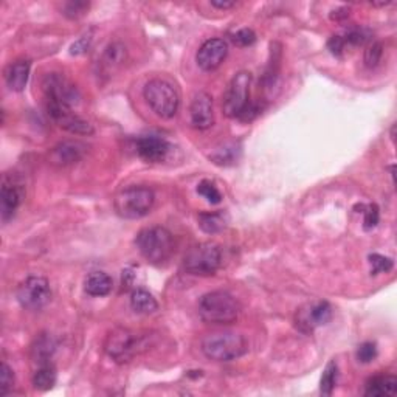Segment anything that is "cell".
<instances>
[{"label": "cell", "instance_id": "cell-5", "mask_svg": "<svg viewBox=\"0 0 397 397\" xmlns=\"http://www.w3.org/2000/svg\"><path fill=\"white\" fill-rule=\"evenodd\" d=\"M143 95L146 103L157 117L169 120L175 117V114L179 112L180 95L174 87V84H171L167 79H149L143 89Z\"/></svg>", "mask_w": 397, "mask_h": 397}, {"label": "cell", "instance_id": "cell-31", "mask_svg": "<svg viewBox=\"0 0 397 397\" xmlns=\"http://www.w3.org/2000/svg\"><path fill=\"white\" fill-rule=\"evenodd\" d=\"M383 56V45L380 42H371V44L366 47L365 50V64L369 69H374L378 64H380Z\"/></svg>", "mask_w": 397, "mask_h": 397}, {"label": "cell", "instance_id": "cell-4", "mask_svg": "<svg viewBox=\"0 0 397 397\" xmlns=\"http://www.w3.org/2000/svg\"><path fill=\"white\" fill-rule=\"evenodd\" d=\"M143 258L154 266H162L174 253V237L164 227H149L140 231L136 239Z\"/></svg>", "mask_w": 397, "mask_h": 397}, {"label": "cell", "instance_id": "cell-22", "mask_svg": "<svg viewBox=\"0 0 397 397\" xmlns=\"http://www.w3.org/2000/svg\"><path fill=\"white\" fill-rule=\"evenodd\" d=\"M112 278L105 272H94L85 278L84 290L90 297H106L112 290Z\"/></svg>", "mask_w": 397, "mask_h": 397}, {"label": "cell", "instance_id": "cell-3", "mask_svg": "<svg viewBox=\"0 0 397 397\" xmlns=\"http://www.w3.org/2000/svg\"><path fill=\"white\" fill-rule=\"evenodd\" d=\"M239 303L228 292H210L199 301L200 319L213 325H231L239 319Z\"/></svg>", "mask_w": 397, "mask_h": 397}, {"label": "cell", "instance_id": "cell-6", "mask_svg": "<svg viewBox=\"0 0 397 397\" xmlns=\"http://www.w3.org/2000/svg\"><path fill=\"white\" fill-rule=\"evenodd\" d=\"M155 202V194L143 185L127 186L117 194L114 206L117 215L123 219H140L148 215Z\"/></svg>", "mask_w": 397, "mask_h": 397}, {"label": "cell", "instance_id": "cell-30", "mask_svg": "<svg viewBox=\"0 0 397 397\" xmlns=\"http://www.w3.org/2000/svg\"><path fill=\"white\" fill-rule=\"evenodd\" d=\"M346 47L363 45L371 39V33L366 28H351L350 32L343 34Z\"/></svg>", "mask_w": 397, "mask_h": 397}, {"label": "cell", "instance_id": "cell-23", "mask_svg": "<svg viewBox=\"0 0 397 397\" xmlns=\"http://www.w3.org/2000/svg\"><path fill=\"white\" fill-rule=\"evenodd\" d=\"M199 227L208 235H216L227 227V216L222 211L215 213H200L197 217Z\"/></svg>", "mask_w": 397, "mask_h": 397}, {"label": "cell", "instance_id": "cell-14", "mask_svg": "<svg viewBox=\"0 0 397 397\" xmlns=\"http://www.w3.org/2000/svg\"><path fill=\"white\" fill-rule=\"evenodd\" d=\"M189 117L193 127L205 131L215 123V112H213V98L206 92H197L194 95L191 106H189Z\"/></svg>", "mask_w": 397, "mask_h": 397}, {"label": "cell", "instance_id": "cell-37", "mask_svg": "<svg viewBox=\"0 0 397 397\" xmlns=\"http://www.w3.org/2000/svg\"><path fill=\"white\" fill-rule=\"evenodd\" d=\"M328 48L334 56H337V58L343 56V53L346 52V44H345L343 36H340V34L332 36V38L328 41Z\"/></svg>", "mask_w": 397, "mask_h": 397}, {"label": "cell", "instance_id": "cell-36", "mask_svg": "<svg viewBox=\"0 0 397 397\" xmlns=\"http://www.w3.org/2000/svg\"><path fill=\"white\" fill-rule=\"evenodd\" d=\"M233 42L236 45H239V47H248V45H252L255 44V41H256V34L253 30H250V28H242L239 30V32H236L233 34Z\"/></svg>", "mask_w": 397, "mask_h": 397}, {"label": "cell", "instance_id": "cell-35", "mask_svg": "<svg viewBox=\"0 0 397 397\" xmlns=\"http://www.w3.org/2000/svg\"><path fill=\"white\" fill-rule=\"evenodd\" d=\"M213 160H215L217 164H230V163H235L236 162V148L235 146H225L224 149H219L216 151L215 154H213Z\"/></svg>", "mask_w": 397, "mask_h": 397}, {"label": "cell", "instance_id": "cell-29", "mask_svg": "<svg viewBox=\"0 0 397 397\" xmlns=\"http://www.w3.org/2000/svg\"><path fill=\"white\" fill-rule=\"evenodd\" d=\"M197 193L208 200L210 204L216 205V204H221L222 202V194L219 189L215 186V183L210 182V180H202L197 185Z\"/></svg>", "mask_w": 397, "mask_h": 397}, {"label": "cell", "instance_id": "cell-17", "mask_svg": "<svg viewBox=\"0 0 397 397\" xmlns=\"http://www.w3.org/2000/svg\"><path fill=\"white\" fill-rule=\"evenodd\" d=\"M22 188L16 185L13 179L5 177L2 193H0V213H2V221L8 222L11 217L14 216L16 210L19 208L22 202Z\"/></svg>", "mask_w": 397, "mask_h": 397}, {"label": "cell", "instance_id": "cell-12", "mask_svg": "<svg viewBox=\"0 0 397 397\" xmlns=\"http://www.w3.org/2000/svg\"><path fill=\"white\" fill-rule=\"evenodd\" d=\"M47 112L61 129L76 133V136H92L94 133V126L87 120L81 118L73 112V109L69 106L58 105V103H47Z\"/></svg>", "mask_w": 397, "mask_h": 397}, {"label": "cell", "instance_id": "cell-20", "mask_svg": "<svg viewBox=\"0 0 397 397\" xmlns=\"http://www.w3.org/2000/svg\"><path fill=\"white\" fill-rule=\"evenodd\" d=\"M397 393V378L389 374H378L371 377L365 383V396L366 397H383V396H396Z\"/></svg>", "mask_w": 397, "mask_h": 397}, {"label": "cell", "instance_id": "cell-1", "mask_svg": "<svg viewBox=\"0 0 397 397\" xmlns=\"http://www.w3.org/2000/svg\"><path fill=\"white\" fill-rule=\"evenodd\" d=\"M149 332H136L132 329L117 328L107 335L105 350L107 356L117 363H129L140 354L148 351L152 345Z\"/></svg>", "mask_w": 397, "mask_h": 397}, {"label": "cell", "instance_id": "cell-10", "mask_svg": "<svg viewBox=\"0 0 397 397\" xmlns=\"http://www.w3.org/2000/svg\"><path fill=\"white\" fill-rule=\"evenodd\" d=\"M42 90H44L47 103H58V105L69 106L72 109L81 100L76 85L72 84L61 73H48L42 83Z\"/></svg>", "mask_w": 397, "mask_h": 397}, {"label": "cell", "instance_id": "cell-7", "mask_svg": "<svg viewBox=\"0 0 397 397\" xmlns=\"http://www.w3.org/2000/svg\"><path fill=\"white\" fill-rule=\"evenodd\" d=\"M222 264V252L213 242H204L193 247L183 259V268L195 277H211Z\"/></svg>", "mask_w": 397, "mask_h": 397}, {"label": "cell", "instance_id": "cell-40", "mask_svg": "<svg viewBox=\"0 0 397 397\" xmlns=\"http://www.w3.org/2000/svg\"><path fill=\"white\" fill-rule=\"evenodd\" d=\"M331 17L334 21H343V19H347L350 17V8H339L337 11H332V14Z\"/></svg>", "mask_w": 397, "mask_h": 397}, {"label": "cell", "instance_id": "cell-39", "mask_svg": "<svg viewBox=\"0 0 397 397\" xmlns=\"http://www.w3.org/2000/svg\"><path fill=\"white\" fill-rule=\"evenodd\" d=\"M211 7H215L217 10H230L236 7V2H222V0H211Z\"/></svg>", "mask_w": 397, "mask_h": 397}, {"label": "cell", "instance_id": "cell-32", "mask_svg": "<svg viewBox=\"0 0 397 397\" xmlns=\"http://www.w3.org/2000/svg\"><path fill=\"white\" fill-rule=\"evenodd\" d=\"M14 387V372L7 363L0 366V394L7 396Z\"/></svg>", "mask_w": 397, "mask_h": 397}, {"label": "cell", "instance_id": "cell-33", "mask_svg": "<svg viewBox=\"0 0 397 397\" xmlns=\"http://www.w3.org/2000/svg\"><path fill=\"white\" fill-rule=\"evenodd\" d=\"M89 7H90L89 2H67L63 7V11H64L63 14L69 17V19H78V17H81L87 13Z\"/></svg>", "mask_w": 397, "mask_h": 397}, {"label": "cell", "instance_id": "cell-25", "mask_svg": "<svg viewBox=\"0 0 397 397\" xmlns=\"http://www.w3.org/2000/svg\"><path fill=\"white\" fill-rule=\"evenodd\" d=\"M56 378V368L50 362L42 363L33 374V387L39 391H48L54 387Z\"/></svg>", "mask_w": 397, "mask_h": 397}, {"label": "cell", "instance_id": "cell-19", "mask_svg": "<svg viewBox=\"0 0 397 397\" xmlns=\"http://www.w3.org/2000/svg\"><path fill=\"white\" fill-rule=\"evenodd\" d=\"M30 69H32V63L28 59H19L10 64L7 72H5V81H7L8 87L14 92H22L25 89Z\"/></svg>", "mask_w": 397, "mask_h": 397}, {"label": "cell", "instance_id": "cell-24", "mask_svg": "<svg viewBox=\"0 0 397 397\" xmlns=\"http://www.w3.org/2000/svg\"><path fill=\"white\" fill-rule=\"evenodd\" d=\"M131 308L137 314H152L158 309V303L148 290L137 289L131 295Z\"/></svg>", "mask_w": 397, "mask_h": 397}, {"label": "cell", "instance_id": "cell-27", "mask_svg": "<svg viewBox=\"0 0 397 397\" xmlns=\"http://www.w3.org/2000/svg\"><path fill=\"white\" fill-rule=\"evenodd\" d=\"M356 210H360L357 213H362L363 215V228L365 230H372L377 227L378 219H380V211H378V206L376 204H360L356 205Z\"/></svg>", "mask_w": 397, "mask_h": 397}, {"label": "cell", "instance_id": "cell-13", "mask_svg": "<svg viewBox=\"0 0 397 397\" xmlns=\"http://www.w3.org/2000/svg\"><path fill=\"white\" fill-rule=\"evenodd\" d=\"M228 54V44L224 39H208L205 41L195 54L197 65L204 72H213L225 61Z\"/></svg>", "mask_w": 397, "mask_h": 397}, {"label": "cell", "instance_id": "cell-11", "mask_svg": "<svg viewBox=\"0 0 397 397\" xmlns=\"http://www.w3.org/2000/svg\"><path fill=\"white\" fill-rule=\"evenodd\" d=\"M332 319V306L328 301L306 303L297 310L295 326L303 334H312L316 328L328 325Z\"/></svg>", "mask_w": 397, "mask_h": 397}, {"label": "cell", "instance_id": "cell-42", "mask_svg": "<svg viewBox=\"0 0 397 397\" xmlns=\"http://www.w3.org/2000/svg\"><path fill=\"white\" fill-rule=\"evenodd\" d=\"M372 7H387V5H391V0H387V2H371Z\"/></svg>", "mask_w": 397, "mask_h": 397}, {"label": "cell", "instance_id": "cell-21", "mask_svg": "<svg viewBox=\"0 0 397 397\" xmlns=\"http://www.w3.org/2000/svg\"><path fill=\"white\" fill-rule=\"evenodd\" d=\"M56 351V341L48 334H41L32 345V358L34 363H48Z\"/></svg>", "mask_w": 397, "mask_h": 397}, {"label": "cell", "instance_id": "cell-38", "mask_svg": "<svg viewBox=\"0 0 397 397\" xmlns=\"http://www.w3.org/2000/svg\"><path fill=\"white\" fill-rule=\"evenodd\" d=\"M92 41H94V38H92L90 34L83 36V38H79V39L75 42V44H73V45L70 47V53H72V54H83V53H85V52H87L89 48H90Z\"/></svg>", "mask_w": 397, "mask_h": 397}, {"label": "cell", "instance_id": "cell-8", "mask_svg": "<svg viewBox=\"0 0 397 397\" xmlns=\"http://www.w3.org/2000/svg\"><path fill=\"white\" fill-rule=\"evenodd\" d=\"M250 84H252L250 72H239L231 79L222 101L224 114L227 117L239 118L246 111V107L250 105Z\"/></svg>", "mask_w": 397, "mask_h": 397}, {"label": "cell", "instance_id": "cell-41", "mask_svg": "<svg viewBox=\"0 0 397 397\" xmlns=\"http://www.w3.org/2000/svg\"><path fill=\"white\" fill-rule=\"evenodd\" d=\"M132 279H133V273L131 268H126L123 270V277H121V283H123V287H129L132 284Z\"/></svg>", "mask_w": 397, "mask_h": 397}, {"label": "cell", "instance_id": "cell-18", "mask_svg": "<svg viewBox=\"0 0 397 397\" xmlns=\"http://www.w3.org/2000/svg\"><path fill=\"white\" fill-rule=\"evenodd\" d=\"M126 56V47L121 44V42H114V44L109 45L106 52L103 53L100 64H98V69H100L98 70V76L111 78L114 73H117L121 69V65L125 64Z\"/></svg>", "mask_w": 397, "mask_h": 397}, {"label": "cell", "instance_id": "cell-9", "mask_svg": "<svg viewBox=\"0 0 397 397\" xmlns=\"http://www.w3.org/2000/svg\"><path fill=\"white\" fill-rule=\"evenodd\" d=\"M17 301L27 310L44 309L52 300V289L44 277H28L16 292Z\"/></svg>", "mask_w": 397, "mask_h": 397}, {"label": "cell", "instance_id": "cell-16", "mask_svg": "<svg viewBox=\"0 0 397 397\" xmlns=\"http://www.w3.org/2000/svg\"><path fill=\"white\" fill-rule=\"evenodd\" d=\"M137 154L148 163H162L168 157L171 144L158 136L140 137L136 143Z\"/></svg>", "mask_w": 397, "mask_h": 397}, {"label": "cell", "instance_id": "cell-34", "mask_svg": "<svg viewBox=\"0 0 397 397\" xmlns=\"http://www.w3.org/2000/svg\"><path fill=\"white\" fill-rule=\"evenodd\" d=\"M377 357V346L372 341H365L358 346L357 360L360 363H371Z\"/></svg>", "mask_w": 397, "mask_h": 397}, {"label": "cell", "instance_id": "cell-15", "mask_svg": "<svg viewBox=\"0 0 397 397\" xmlns=\"http://www.w3.org/2000/svg\"><path fill=\"white\" fill-rule=\"evenodd\" d=\"M87 146L76 140H65V142L58 143L48 154V160L56 167H70L73 163L83 160Z\"/></svg>", "mask_w": 397, "mask_h": 397}, {"label": "cell", "instance_id": "cell-26", "mask_svg": "<svg viewBox=\"0 0 397 397\" xmlns=\"http://www.w3.org/2000/svg\"><path fill=\"white\" fill-rule=\"evenodd\" d=\"M339 382V366L335 362H329L323 372L321 380H320V391L321 394L331 396L334 393L335 387H337Z\"/></svg>", "mask_w": 397, "mask_h": 397}, {"label": "cell", "instance_id": "cell-28", "mask_svg": "<svg viewBox=\"0 0 397 397\" xmlns=\"http://www.w3.org/2000/svg\"><path fill=\"white\" fill-rule=\"evenodd\" d=\"M369 264H371V275H378V273H387L389 270H393L394 262L393 259L387 258V256L378 255V253H371L368 256Z\"/></svg>", "mask_w": 397, "mask_h": 397}, {"label": "cell", "instance_id": "cell-2", "mask_svg": "<svg viewBox=\"0 0 397 397\" xmlns=\"http://www.w3.org/2000/svg\"><path fill=\"white\" fill-rule=\"evenodd\" d=\"M200 346H202L204 356L215 362H231L246 356L248 351L247 339L233 331L205 335Z\"/></svg>", "mask_w": 397, "mask_h": 397}]
</instances>
